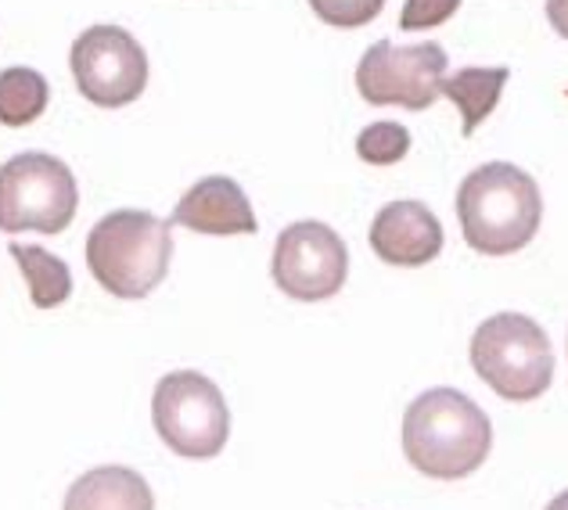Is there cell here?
Here are the masks:
<instances>
[{
	"instance_id": "obj_1",
	"label": "cell",
	"mask_w": 568,
	"mask_h": 510,
	"mask_svg": "<svg viewBox=\"0 0 568 510\" xmlns=\"http://www.w3.org/2000/svg\"><path fill=\"white\" fill-rule=\"evenodd\" d=\"M489 449V417L457 388H428L403 414V453L428 478H468L486 463Z\"/></svg>"
},
{
	"instance_id": "obj_2",
	"label": "cell",
	"mask_w": 568,
	"mask_h": 510,
	"mask_svg": "<svg viewBox=\"0 0 568 510\" xmlns=\"http://www.w3.org/2000/svg\"><path fill=\"white\" fill-rule=\"evenodd\" d=\"M457 216L465 242L483 255H511L526 248L544 220L536 180L511 162H486L465 176L457 191Z\"/></svg>"
},
{
	"instance_id": "obj_3",
	"label": "cell",
	"mask_w": 568,
	"mask_h": 510,
	"mask_svg": "<svg viewBox=\"0 0 568 510\" xmlns=\"http://www.w3.org/2000/svg\"><path fill=\"white\" fill-rule=\"evenodd\" d=\"M173 223L144 208H115L87 234V266L94 280L115 298L152 295L170 274Z\"/></svg>"
},
{
	"instance_id": "obj_4",
	"label": "cell",
	"mask_w": 568,
	"mask_h": 510,
	"mask_svg": "<svg viewBox=\"0 0 568 510\" xmlns=\"http://www.w3.org/2000/svg\"><path fill=\"white\" fill-rule=\"evenodd\" d=\"M471 367L500 399L529 402L555 381V349L526 313H497L471 335Z\"/></svg>"
},
{
	"instance_id": "obj_5",
	"label": "cell",
	"mask_w": 568,
	"mask_h": 510,
	"mask_svg": "<svg viewBox=\"0 0 568 510\" xmlns=\"http://www.w3.org/2000/svg\"><path fill=\"white\" fill-rule=\"evenodd\" d=\"M152 425L184 460H213L231 439V410L220 385L199 370H170L155 385Z\"/></svg>"
},
{
	"instance_id": "obj_6",
	"label": "cell",
	"mask_w": 568,
	"mask_h": 510,
	"mask_svg": "<svg viewBox=\"0 0 568 510\" xmlns=\"http://www.w3.org/2000/svg\"><path fill=\"white\" fill-rule=\"evenodd\" d=\"M77 176L48 152H22L0 166V231L62 234L77 216Z\"/></svg>"
},
{
	"instance_id": "obj_7",
	"label": "cell",
	"mask_w": 568,
	"mask_h": 510,
	"mask_svg": "<svg viewBox=\"0 0 568 510\" xmlns=\"http://www.w3.org/2000/svg\"><path fill=\"white\" fill-rule=\"evenodd\" d=\"M72 76L98 109H123L148 86V54L123 26H91L72 40Z\"/></svg>"
},
{
	"instance_id": "obj_8",
	"label": "cell",
	"mask_w": 568,
	"mask_h": 510,
	"mask_svg": "<svg viewBox=\"0 0 568 510\" xmlns=\"http://www.w3.org/2000/svg\"><path fill=\"white\" fill-rule=\"evenodd\" d=\"M446 51L439 43H414L396 48L393 40H378L356 65V90L367 104H399V109L425 112L443 94Z\"/></svg>"
},
{
	"instance_id": "obj_9",
	"label": "cell",
	"mask_w": 568,
	"mask_h": 510,
	"mask_svg": "<svg viewBox=\"0 0 568 510\" xmlns=\"http://www.w3.org/2000/svg\"><path fill=\"white\" fill-rule=\"evenodd\" d=\"M274 284L298 303H324L342 292L349 277L346 242L321 220H298L277 234Z\"/></svg>"
},
{
	"instance_id": "obj_10",
	"label": "cell",
	"mask_w": 568,
	"mask_h": 510,
	"mask_svg": "<svg viewBox=\"0 0 568 510\" xmlns=\"http://www.w3.org/2000/svg\"><path fill=\"white\" fill-rule=\"evenodd\" d=\"M371 248L388 266H425L443 252V227L422 202H388L371 223Z\"/></svg>"
},
{
	"instance_id": "obj_11",
	"label": "cell",
	"mask_w": 568,
	"mask_h": 510,
	"mask_svg": "<svg viewBox=\"0 0 568 510\" xmlns=\"http://www.w3.org/2000/svg\"><path fill=\"white\" fill-rule=\"evenodd\" d=\"M173 227H187L194 234H256V213L248 194L231 176H205L184 191V198L173 208Z\"/></svg>"
},
{
	"instance_id": "obj_12",
	"label": "cell",
	"mask_w": 568,
	"mask_h": 510,
	"mask_svg": "<svg viewBox=\"0 0 568 510\" xmlns=\"http://www.w3.org/2000/svg\"><path fill=\"white\" fill-rule=\"evenodd\" d=\"M62 510H155V497L133 468L104 463L69 486Z\"/></svg>"
},
{
	"instance_id": "obj_13",
	"label": "cell",
	"mask_w": 568,
	"mask_h": 510,
	"mask_svg": "<svg viewBox=\"0 0 568 510\" xmlns=\"http://www.w3.org/2000/svg\"><path fill=\"white\" fill-rule=\"evenodd\" d=\"M507 76H511V72L500 65V69H460L450 80H443L439 90L457 104L460 119H465V133H475L493 115V109H497V101L504 94Z\"/></svg>"
},
{
	"instance_id": "obj_14",
	"label": "cell",
	"mask_w": 568,
	"mask_h": 510,
	"mask_svg": "<svg viewBox=\"0 0 568 510\" xmlns=\"http://www.w3.org/2000/svg\"><path fill=\"white\" fill-rule=\"evenodd\" d=\"M8 255H14V263H19L29 284V298H33L37 309H54L72 295V269L65 259L43 252L40 245H19V242L8 245Z\"/></svg>"
},
{
	"instance_id": "obj_15",
	"label": "cell",
	"mask_w": 568,
	"mask_h": 510,
	"mask_svg": "<svg viewBox=\"0 0 568 510\" xmlns=\"http://www.w3.org/2000/svg\"><path fill=\"white\" fill-rule=\"evenodd\" d=\"M51 86L37 69L11 65L0 72V123L4 126H29L48 112Z\"/></svg>"
},
{
	"instance_id": "obj_16",
	"label": "cell",
	"mask_w": 568,
	"mask_h": 510,
	"mask_svg": "<svg viewBox=\"0 0 568 510\" xmlns=\"http://www.w3.org/2000/svg\"><path fill=\"white\" fill-rule=\"evenodd\" d=\"M410 152V133L399 123H371L356 137V155L371 166H396Z\"/></svg>"
},
{
	"instance_id": "obj_17",
	"label": "cell",
	"mask_w": 568,
	"mask_h": 510,
	"mask_svg": "<svg viewBox=\"0 0 568 510\" xmlns=\"http://www.w3.org/2000/svg\"><path fill=\"white\" fill-rule=\"evenodd\" d=\"M313 14L335 29H361L378 19L385 0H310Z\"/></svg>"
},
{
	"instance_id": "obj_18",
	"label": "cell",
	"mask_w": 568,
	"mask_h": 510,
	"mask_svg": "<svg viewBox=\"0 0 568 510\" xmlns=\"http://www.w3.org/2000/svg\"><path fill=\"white\" fill-rule=\"evenodd\" d=\"M460 8V0H407L399 11V29H432V26H443L450 14Z\"/></svg>"
},
{
	"instance_id": "obj_19",
	"label": "cell",
	"mask_w": 568,
	"mask_h": 510,
	"mask_svg": "<svg viewBox=\"0 0 568 510\" xmlns=\"http://www.w3.org/2000/svg\"><path fill=\"white\" fill-rule=\"evenodd\" d=\"M547 19L568 40V0H547Z\"/></svg>"
},
{
	"instance_id": "obj_20",
	"label": "cell",
	"mask_w": 568,
	"mask_h": 510,
	"mask_svg": "<svg viewBox=\"0 0 568 510\" xmlns=\"http://www.w3.org/2000/svg\"><path fill=\"white\" fill-rule=\"evenodd\" d=\"M547 510H568V489H565V492H558V497L547 503Z\"/></svg>"
}]
</instances>
